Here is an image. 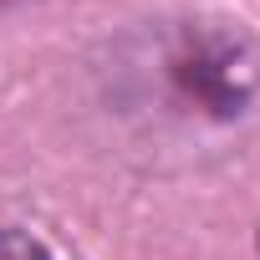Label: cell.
<instances>
[{
  "label": "cell",
  "instance_id": "obj_1",
  "mask_svg": "<svg viewBox=\"0 0 260 260\" xmlns=\"http://www.w3.org/2000/svg\"><path fill=\"white\" fill-rule=\"evenodd\" d=\"M143 107L184 127H240L260 107V41L224 16H174L127 51Z\"/></svg>",
  "mask_w": 260,
  "mask_h": 260
},
{
  "label": "cell",
  "instance_id": "obj_2",
  "mask_svg": "<svg viewBox=\"0 0 260 260\" xmlns=\"http://www.w3.org/2000/svg\"><path fill=\"white\" fill-rule=\"evenodd\" d=\"M0 260H56L46 240H36L31 230H16V224H0Z\"/></svg>",
  "mask_w": 260,
  "mask_h": 260
},
{
  "label": "cell",
  "instance_id": "obj_3",
  "mask_svg": "<svg viewBox=\"0 0 260 260\" xmlns=\"http://www.w3.org/2000/svg\"><path fill=\"white\" fill-rule=\"evenodd\" d=\"M0 6H11V0H0Z\"/></svg>",
  "mask_w": 260,
  "mask_h": 260
}]
</instances>
